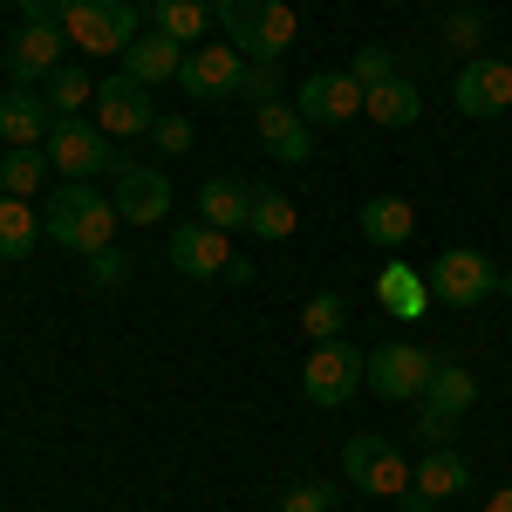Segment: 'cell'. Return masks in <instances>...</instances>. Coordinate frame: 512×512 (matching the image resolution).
Masks as SVG:
<instances>
[{"instance_id": "6da1fadb", "label": "cell", "mask_w": 512, "mask_h": 512, "mask_svg": "<svg viewBox=\"0 0 512 512\" xmlns=\"http://www.w3.org/2000/svg\"><path fill=\"white\" fill-rule=\"evenodd\" d=\"M117 198H103L89 178H62L55 192H48V205H41V233L55 239V246H69V253H103V246H117Z\"/></svg>"}, {"instance_id": "7a4b0ae2", "label": "cell", "mask_w": 512, "mask_h": 512, "mask_svg": "<svg viewBox=\"0 0 512 512\" xmlns=\"http://www.w3.org/2000/svg\"><path fill=\"white\" fill-rule=\"evenodd\" d=\"M137 35H144L137 0H62V41H76L82 55H123Z\"/></svg>"}, {"instance_id": "3957f363", "label": "cell", "mask_w": 512, "mask_h": 512, "mask_svg": "<svg viewBox=\"0 0 512 512\" xmlns=\"http://www.w3.org/2000/svg\"><path fill=\"white\" fill-rule=\"evenodd\" d=\"M362 383H369V355L349 349V342H315L308 362H301V396L315 410H342Z\"/></svg>"}, {"instance_id": "277c9868", "label": "cell", "mask_w": 512, "mask_h": 512, "mask_svg": "<svg viewBox=\"0 0 512 512\" xmlns=\"http://www.w3.org/2000/svg\"><path fill=\"white\" fill-rule=\"evenodd\" d=\"M437 308H478V301H492L499 294V267L478 253V246H451V253H437L431 274H424Z\"/></svg>"}, {"instance_id": "5b68a950", "label": "cell", "mask_w": 512, "mask_h": 512, "mask_svg": "<svg viewBox=\"0 0 512 512\" xmlns=\"http://www.w3.org/2000/svg\"><path fill=\"white\" fill-rule=\"evenodd\" d=\"M48 164L62 171V178H96V171H123V151H117V137H103L96 123H82V117H55V130H48Z\"/></svg>"}, {"instance_id": "8992f818", "label": "cell", "mask_w": 512, "mask_h": 512, "mask_svg": "<svg viewBox=\"0 0 512 512\" xmlns=\"http://www.w3.org/2000/svg\"><path fill=\"white\" fill-rule=\"evenodd\" d=\"M342 472H349V485L369 492V499H403V492H410V465H403V451H396L383 431H355L349 451H342Z\"/></svg>"}, {"instance_id": "52a82bcc", "label": "cell", "mask_w": 512, "mask_h": 512, "mask_svg": "<svg viewBox=\"0 0 512 512\" xmlns=\"http://www.w3.org/2000/svg\"><path fill=\"white\" fill-rule=\"evenodd\" d=\"M239 76H246V55H239L233 41H198L192 55H185L178 89L192 103H239Z\"/></svg>"}, {"instance_id": "ba28073f", "label": "cell", "mask_w": 512, "mask_h": 512, "mask_svg": "<svg viewBox=\"0 0 512 512\" xmlns=\"http://www.w3.org/2000/svg\"><path fill=\"white\" fill-rule=\"evenodd\" d=\"M451 103H458V117H506L512 110V62L506 55H472L465 69H458V89H451Z\"/></svg>"}, {"instance_id": "9c48e42d", "label": "cell", "mask_w": 512, "mask_h": 512, "mask_svg": "<svg viewBox=\"0 0 512 512\" xmlns=\"http://www.w3.org/2000/svg\"><path fill=\"white\" fill-rule=\"evenodd\" d=\"M96 130L103 137H151L158 130V103H151V89L144 82H130V76H110L103 89H96Z\"/></svg>"}, {"instance_id": "30bf717a", "label": "cell", "mask_w": 512, "mask_h": 512, "mask_svg": "<svg viewBox=\"0 0 512 512\" xmlns=\"http://www.w3.org/2000/svg\"><path fill=\"white\" fill-rule=\"evenodd\" d=\"M431 369H437L431 349H417V342H390V349L369 355V390L390 396V403H403V396L417 403V396L431 390Z\"/></svg>"}, {"instance_id": "8fae6325", "label": "cell", "mask_w": 512, "mask_h": 512, "mask_svg": "<svg viewBox=\"0 0 512 512\" xmlns=\"http://www.w3.org/2000/svg\"><path fill=\"white\" fill-rule=\"evenodd\" d=\"M62 28L55 21H21V35L7 41V82L14 89H35V82H48L55 69H62Z\"/></svg>"}, {"instance_id": "7c38bea8", "label": "cell", "mask_w": 512, "mask_h": 512, "mask_svg": "<svg viewBox=\"0 0 512 512\" xmlns=\"http://www.w3.org/2000/svg\"><path fill=\"white\" fill-rule=\"evenodd\" d=\"M171 267H178L185 280H226L233 239L219 233V226H205V219H185V226L171 233Z\"/></svg>"}, {"instance_id": "4fadbf2b", "label": "cell", "mask_w": 512, "mask_h": 512, "mask_svg": "<svg viewBox=\"0 0 512 512\" xmlns=\"http://www.w3.org/2000/svg\"><path fill=\"white\" fill-rule=\"evenodd\" d=\"M294 110L308 123H349L362 110V82L349 69H315V76H301V89H294Z\"/></svg>"}, {"instance_id": "5bb4252c", "label": "cell", "mask_w": 512, "mask_h": 512, "mask_svg": "<svg viewBox=\"0 0 512 512\" xmlns=\"http://www.w3.org/2000/svg\"><path fill=\"white\" fill-rule=\"evenodd\" d=\"M110 198H117V212L130 226H158L164 212H171V178H164L158 164H123Z\"/></svg>"}, {"instance_id": "9a60e30c", "label": "cell", "mask_w": 512, "mask_h": 512, "mask_svg": "<svg viewBox=\"0 0 512 512\" xmlns=\"http://www.w3.org/2000/svg\"><path fill=\"white\" fill-rule=\"evenodd\" d=\"M48 130H55L48 96H35V89H0V144L7 151H41Z\"/></svg>"}, {"instance_id": "2e32d148", "label": "cell", "mask_w": 512, "mask_h": 512, "mask_svg": "<svg viewBox=\"0 0 512 512\" xmlns=\"http://www.w3.org/2000/svg\"><path fill=\"white\" fill-rule=\"evenodd\" d=\"M253 123H260L267 158H280V164H308L315 158V123L301 117L294 103H267V110H253Z\"/></svg>"}, {"instance_id": "e0dca14e", "label": "cell", "mask_w": 512, "mask_h": 512, "mask_svg": "<svg viewBox=\"0 0 512 512\" xmlns=\"http://www.w3.org/2000/svg\"><path fill=\"white\" fill-rule=\"evenodd\" d=\"M123 76L144 82V89H171V82L185 76V48L151 28V35H137L130 48H123Z\"/></svg>"}, {"instance_id": "ac0fdd59", "label": "cell", "mask_w": 512, "mask_h": 512, "mask_svg": "<svg viewBox=\"0 0 512 512\" xmlns=\"http://www.w3.org/2000/svg\"><path fill=\"white\" fill-rule=\"evenodd\" d=\"M355 226H362V239H369L376 253H403L410 233H417V212H410V198L383 192V198H369V205L355 212Z\"/></svg>"}, {"instance_id": "d6986e66", "label": "cell", "mask_w": 512, "mask_h": 512, "mask_svg": "<svg viewBox=\"0 0 512 512\" xmlns=\"http://www.w3.org/2000/svg\"><path fill=\"white\" fill-rule=\"evenodd\" d=\"M192 205H198V219H205V226L239 233V226H246V212H253V185H239V178H205Z\"/></svg>"}, {"instance_id": "ffe728a7", "label": "cell", "mask_w": 512, "mask_h": 512, "mask_svg": "<svg viewBox=\"0 0 512 512\" xmlns=\"http://www.w3.org/2000/svg\"><path fill=\"white\" fill-rule=\"evenodd\" d=\"M362 117L369 123H383V130H403V123H417L424 117V96H417V82H376V89H362Z\"/></svg>"}, {"instance_id": "44dd1931", "label": "cell", "mask_w": 512, "mask_h": 512, "mask_svg": "<svg viewBox=\"0 0 512 512\" xmlns=\"http://www.w3.org/2000/svg\"><path fill=\"white\" fill-rule=\"evenodd\" d=\"M376 301H383L390 315H403V321H424V315H431V287H424V274H410L403 260H390V267L376 274Z\"/></svg>"}, {"instance_id": "7402d4cb", "label": "cell", "mask_w": 512, "mask_h": 512, "mask_svg": "<svg viewBox=\"0 0 512 512\" xmlns=\"http://www.w3.org/2000/svg\"><path fill=\"white\" fill-rule=\"evenodd\" d=\"M417 403H424V410H444V417H465V410L478 403V376L465 369V362H437L431 390L417 396Z\"/></svg>"}, {"instance_id": "603a6c76", "label": "cell", "mask_w": 512, "mask_h": 512, "mask_svg": "<svg viewBox=\"0 0 512 512\" xmlns=\"http://www.w3.org/2000/svg\"><path fill=\"white\" fill-rule=\"evenodd\" d=\"M35 239H48V233H41V212L28 205V198L0 192V260H28Z\"/></svg>"}, {"instance_id": "cb8c5ba5", "label": "cell", "mask_w": 512, "mask_h": 512, "mask_svg": "<svg viewBox=\"0 0 512 512\" xmlns=\"http://www.w3.org/2000/svg\"><path fill=\"white\" fill-rule=\"evenodd\" d=\"M144 21L185 48V41H198L205 28H212V7H205V0H151V7H144Z\"/></svg>"}, {"instance_id": "d4e9b609", "label": "cell", "mask_w": 512, "mask_h": 512, "mask_svg": "<svg viewBox=\"0 0 512 512\" xmlns=\"http://www.w3.org/2000/svg\"><path fill=\"white\" fill-rule=\"evenodd\" d=\"M465 478H472V465H465V451H451V444H437L431 458L410 472V485L424 492V499H451V492H465Z\"/></svg>"}, {"instance_id": "484cf974", "label": "cell", "mask_w": 512, "mask_h": 512, "mask_svg": "<svg viewBox=\"0 0 512 512\" xmlns=\"http://www.w3.org/2000/svg\"><path fill=\"white\" fill-rule=\"evenodd\" d=\"M294 226H301L294 198L274 192V185H253V212H246V233H253V239H294Z\"/></svg>"}, {"instance_id": "4316f807", "label": "cell", "mask_w": 512, "mask_h": 512, "mask_svg": "<svg viewBox=\"0 0 512 512\" xmlns=\"http://www.w3.org/2000/svg\"><path fill=\"white\" fill-rule=\"evenodd\" d=\"M267 14H274V0H212V21L226 28V41H239V55L253 48V35H260Z\"/></svg>"}, {"instance_id": "83f0119b", "label": "cell", "mask_w": 512, "mask_h": 512, "mask_svg": "<svg viewBox=\"0 0 512 512\" xmlns=\"http://www.w3.org/2000/svg\"><path fill=\"white\" fill-rule=\"evenodd\" d=\"M48 171H55V164H48V151H0V192L35 198Z\"/></svg>"}, {"instance_id": "f1b7e54d", "label": "cell", "mask_w": 512, "mask_h": 512, "mask_svg": "<svg viewBox=\"0 0 512 512\" xmlns=\"http://www.w3.org/2000/svg\"><path fill=\"white\" fill-rule=\"evenodd\" d=\"M342 328H349V301H342V294H315V301L301 308V335H308V342H342Z\"/></svg>"}, {"instance_id": "f546056e", "label": "cell", "mask_w": 512, "mask_h": 512, "mask_svg": "<svg viewBox=\"0 0 512 512\" xmlns=\"http://www.w3.org/2000/svg\"><path fill=\"white\" fill-rule=\"evenodd\" d=\"M41 96H48V110H55V117H76V110H89V103H96V82L82 76V69H55Z\"/></svg>"}, {"instance_id": "4dcf8cb0", "label": "cell", "mask_w": 512, "mask_h": 512, "mask_svg": "<svg viewBox=\"0 0 512 512\" xmlns=\"http://www.w3.org/2000/svg\"><path fill=\"white\" fill-rule=\"evenodd\" d=\"M287 89H280V62H246V76H239V103H253V110H267L280 103Z\"/></svg>"}, {"instance_id": "1f68e13d", "label": "cell", "mask_w": 512, "mask_h": 512, "mask_svg": "<svg viewBox=\"0 0 512 512\" xmlns=\"http://www.w3.org/2000/svg\"><path fill=\"white\" fill-rule=\"evenodd\" d=\"M335 499H342V492H335L328 478H294V485L280 492V512H335Z\"/></svg>"}, {"instance_id": "d6a6232c", "label": "cell", "mask_w": 512, "mask_h": 512, "mask_svg": "<svg viewBox=\"0 0 512 512\" xmlns=\"http://www.w3.org/2000/svg\"><path fill=\"white\" fill-rule=\"evenodd\" d=\"M349 76L362 82V89H376V82H390V76H396V55L383 48V41H362V48L349 55Z\"/></svg>"}, {"instance_id": "836d02e7", "label": "cell", "mask_w": 512, "mask_h": 512, "mask_svg": "<svg viewBox=\"0 0 512 512\" xmlns=\"http://www.w3.org/2000/svg\"><path fill=\"white\" fill-rule=\"evenodd\" d=\"M451 431H458V417H444V410H424V403H417V437H424V444H451Z\"/></svg>"}, {"instance_id": "e575fe53", "label": "cell", "mask_w": 512, "mask_h": 512, "mask_svg": "<svg viewBox=\"0 0 512 512\" xmlns=\"http://www.w3.org/2000/svg\"><path fill=\"white\" fill-rule=\"evenodd\" d=\"M89 274H96V287H117L130 274V260H123L117 246H103V253H89Z\"/></svg>"}, {"instance_id": "d590c367", "label": "cell", "mask_w": 512, "mask_h": 512, "mask_svg": "<svg viewBox=\"0 0 512 512\" xmlns=\"http://www.w3.org/2000/svg\"><path fill=\"white\" fill-rule=\"evenodd\" d=\"M444 35L458 41V48H472V41L485 35V14H478V7H458V14H451V21H444Z\"/></svg>"}, {"instance_id": "8d00e7d4", "label": "cell", "mask_w": 512, "mask_h": 512, "mask_svg": "<svg viewBox=\"0 0 512 512\" xmlns=\"http://www.w3.org/2000/svg\"><path fill=\"white\" fill-rule=\"evenodd\" d=\"M158 151H192V117H158Z\"/></svg>"}, {"instance_id": "74e56055", "label": "cell", "mask_w": 512, "mask_h": 512, "mask_svg": "<svg viewBox=\"0 0 512 512\" xmlns=\"http://www.w3.org/2000/svg\"><path fill=\"white\" fill-rule=\"evenodd\" d=\"M21 21H55L62 28V0H21Z\"/></svg>"}, {"instance_id": "f35d334b", "label": "cell", "mask_w": 512, "mask_h": 512, "mask_svg": "<svg viewBox=\"0 0 512 512\" xmlns=\"http://www.w3.org/2000/svg\"><path fill=\"white\" fill-rule=\"evenodd\" d=\"M403 512H437V499H424V492L410 485V492H403Z\"/></svg>"}, {"instance_id": "ab89813d", "label": "cell", "mask_w": 512, "mask_h": 512, "mask_svg": "<svg viewBox=\"0 0 512 512\" xmlns=\"http://www.w3.org/2000/svg\"><path fill=\"white\" fill-rule=\"evenodd\" d=\"M485 512H512V485H499V492L485 499Z\"/></svg>"}, {"instance_id": "60d3db41", "label": "cell", "mask_w": 512, "mask_h": 512, "mask_svg": "<svg viewBox=\"0 0 512 512\" xmlns=\"http://www.w3.org/2000/svg\"><path fill=\"white\" fill-rule=\"evenodd\" d=\"M0 7H7V0H0Z\"/></svg>"}, {"instance_id": "b9f144b4", "label": "cell", "mask_w": 512, "mask_h": 512, "mask_svg": "<svg viewBox=\"0 0 512 512\" xmlns=\"http://www.w3.org/2000/svg\"><path fill=\"white\" fill-rule=\"evenodd\" d=\"M506 62H512V55H506Z\"/></svg>"}]
</instances>
